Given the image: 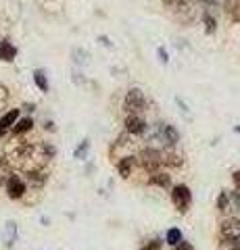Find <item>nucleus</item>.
<instances>
[{
  "label": "nucleus",
  "instance_id": "4be33fe9",
  "mask_svg": "<svg viewBox=\"0 0 240 250\" xmlns=\"http://www.w3.org/2000/svg\"><path fill=\"white\" fill-rule=\"evenodd\" d=\"M6 100H9V90L4 88L2 83H0V108H2L6 104Z\"/></svg>",
  "mask_w": 240,
  "mask_h": 250
},
{
  "label": "nucleus",
  "instance_id": "412c9836",
  "mask_svg": "<svg viewBox=\"0 0 240 250\" xmlns=\"http://www.w3.org/2000/svg\"><path fill=\"white\" fill-rule=\"evenodd\" d=\"M88 148H90V142H88V140H84V142L75 148V159H84L86 152H88Z\"/></svg>",
  "mask_w": 240,
  "mask_h": 250
},
{
  "label": "nucleus",
  "instance_id": "f8f14e48",
  "mask_svg": "<svg viewBox=\"0 0 240 250\" xmlns=\"http://www.w3.org/2000/svg\"><path fill=\"white\" fill-rule=\"evenodd\" d=\"M149 184L153 186H159V188H169L172 186V177H169L165 171H153V173H149Z\"/></svg>",
  "mask_w": 240,
  "mask_h": 250
},
{
  "label": "nucleus",
  "instance_id": "393cba45",
  "mask_svg": "<svg viewBox=\"0 0 240 250\" xmlns=\"http://www.w3.org/2000/svg\"><path fill=\"white\" fill-rule=\"evenodd\" d=\"M232 182H234L236 190L240 192V169H238V171H234V175H232Z\"/></svg>",
  "mask_w": 240,
  "mask_h": 250
},
{
  "label": "nucleus",
  "instance_id": "f03ea898",
  "mask_svg": "<svg viewBox=\"0 0 240 250\" xmlns=\"http://www.w3.org/2000/svg\"><path fill=\"white\" fill-rule=\"evenodd\" d=\"M149 106V100L140 90H130L123 98V111H126V117L130 115H142Z\"/></svg>",
  "mask_w": 240,
  "mask_h": 250
},
{
  "label": "nucleus",
  "instance_id": "5701e85b",
  "mask_svg": "<svg viewBox=\"0 0 240 250\" xmlns=\"http://www.w3.org/2000/svg\"><path fill=\"white\" fill-rule=\"evenodd\" d=\"M140 250H161V240H151L149 244H144Z\"/></svg>",
  "mask_w": 240,
  "mask_h": 250
},
{
  "label": "nucleus",
  "instance_id": "dca6fc26",
  "mask_svg": "<svg viewBox=\"0 0 240 250\" xmlns=\"http://www.w3.org/2000/svg\"><path fill=\"white\" fill-rule=\"evenodd\" d=\"M34 82H36V85L40 88V92H48V77H46V73H44V69H36L34 71Z\"/></svg>",
  "mask_w": 240,
  "mask_h": 250
},
{
  "label": "nucleus",
  "instance_id": "9b49d317",
  "mask_svg": "<svg viewBox=\"0 0 240 250\" xmlns=\"http://www.w3.org/2000/svg\"><path fill=\"white\" fill-rule=\"evenodd\" d=\"M27 182L25 184H32L34 188H42L46 182H48V173L44 169H36V171H27L25 173Z\"/></svg>",
  "mask_w": 240,
  "mask_h": 250
},
{
  "label": "nucleus",
  "instance_id": "6ab92c4d",
  "mask_svg": "<svg viewBox=\"0 0 240 250\" xmlns=\"http://www.w3.org/2000/svg\"><path fill=\"white\" fill-rule=\"evenodd\" d=\"M228 207H230V192L223 190V192L219 194V198H218V208H219V213H228Z\"/></svg>",
  "mask_w": 240,
  "mask_h": 250
},
{
  "label": "nucleus",
  "instance_id": "a878e982",
  "mask_svg": "<svg viewBox=\"0 0 240 250\" xmlns=\"http://www.w3.org/2000/svg\"><path fill=\"white\" fill-rule=\"evenodd\" d=\"M174 250H192V246L188 244V242H184V240H182L180 244H175V246H174Z\"/></svg>",
  "mask_w": 240,
  "mask_h": 250
},
{
  "label": "nucleus",
  "instance_id": "f3484780",
  "mask_svg": "<svg viewBox=\"0 0 240 250\" xmlns=\"http://www.w3.org/2000/svg\"><path fill=\"white\" fill-rule=\"evenodd\" d=\"M234 210V217L236 219H240V192L236 190V192H230V207H228V210Z\"/></svg>",
  "mask_w": 240,
  "mask_h": 250
},
{
  "label": "nucleus",
  "instance_id": "6e6552de",
  "mask_svg": "<svg viewBox=\"0 0 240 250\" xmlns=\"http://www.w3.org/2000/svg\"><path fill=\"white\" fill-rule=\"evenodd\" d=\"M136 167H138L136 156H130V154H128V156H121L119 163H117V171H119V175H121L123 179H128V177L134 175Z\"/></svg>",
  "mask_w": 240,
  "mask_h": 250
},
{
  "label": "nucleus",
  "instance_id": "1a4fd4ad",
  "mask_svg": "<svg viewBox=\"0 0 240 250\" xmlns=\"http://www.w3.org/2000/svg\"><path fill=\"white\" fill-rule=\"evenodd\" d=\"M17 119H19V108H11V111H6L2 117H0V138H2L6 131L13 129V125Z\"/></svg>",
  "mask_w": 240,
  "mask_h": 250
},
{
  "label": "nucleus",
  "instance_id": "39448f33",
  "mask_svg": "<svg viewBox=\"0 0 240 250\" xmlns=\"http://www.w3.org/2000/svg\"><path fill=\"white\" fill-rule=\"evenodd\" d=\"M6 194H9V198L13 200H19L25 196V192H27V184H25V179H23L21 175L17 173H11L9 177H6Z\"/></svg>",
  "mask_w": 240,
  "mask_h": 250
},
{
  "label": "nucleus",
  "instance_id": "bb28decb",
  "mask_svg": "<svg viewBox=\"0 0 240 250\" xmlns=\"http://www.w3.org/2000/svg\"><path fill=\"white\" fill-rule=\"evenodd\" d=\"M159 57H161V61H163V62H167V54H165V50H159Z\"/></svg>",
  "mask_w": 240,
  "mask_h": 250
},
{
  "label": "nucleus",
  "instance_id": "423d86ee",
  "mask_svg": "<svg viewBox=\"0 0 240 250\" xmlns=\"http://www.w3.org/2000/svg\"><path fill=\"white\" fill-rule=\"evenodd\" d=\"M157 136L167 148H174L177 142H180V134H177V129L174 127V125H169V123H159L157 125Z\"/></svg>",
  "mask_w": 240,
  "mask_h": 250
},
{
  "label": "nucleus",
  "instance_id": "7ed1b4c3",
  "mask_svg": "<svg viewBox=\"0 0 240 250\" xmlns=\"http://www.w3.org/2000/svg\"><path fill=\"white\" fill-rule=\"evenodd\" d=\"M136 161L146 173H153V171H159L163 167V163H161V150H157V148H144V150L138 154Z\"/></svg>",
  "mask_w": 240,
  "mask_h": 250
},
{
  "label": "nucleus",
  "instance_id": "2eb2a0df",
  "mask_svg": "<svg viewBox=\"0 0 240 250\" xmlns=\"http://www.w3.org/2000/svg\"><path fill=\"white\" fill-rule=\"evenodd\" d=\"M15 242H17V223L9 221L4 225V244H6V248H13Z\"/></svg>",
  "mask_w": 240,
  "mask_h": 250
},
{
  "label": "nucleus",
  "instance_id": "aec40b11",
  "mask_svg": "<svg viewBox=\"0 0 240 250\" xmlns=\"http://www.w3.org/2000/svg\"><path fill=\"white\" fill-rule=\"evenodd\" d=\"M9 163H6L4 156H0V184L6 182V177H9Z\"/></svg>",
  "mask_w": 240,
  "mask_h": 250
},
{
  "label": "nucleus",
  "instance_id": "ddd939ff",
  "mask_svg": "<svg viewBox=\"0 0 240 250\" xmlns=\"http://www.w3.org/2000/svg\"><path fill=\"white\" fill-rule=\"evenodd\" d=\"M15 57H17V48L9 40H0V61L11 62Z\"/></svg>",
  "mask_w": 240,
  "mask_h": 250
},
{
  "label": "nucleus",
  "instance_id": "b1692460",
  "mask_svg": "<svg viewBox=\"0 0 240 250\" xmlns=\"http://www.w3.org/2000/svg\"><path fill=\"white\" fill-rule=\"evenodd\" d=\"M205 25H207V31H209V34H213V31H215V19H213V17H209V15H205Z\"/></svg>",
  "mask_w": 240,
  "mask_h": 250
},
{
  "label": "nucleus",
  "instance_id": "a211bd4d",
  "mask_svg": "<svg viewBox=\"0 0 240 250\" xmlns=\"http://www.w3.org/2000/svg\"><path fill=\"white\" fill-rule=\"evenodd\" d=\"M165 242H167L169 246H175V244H180V242H182V231L177 229V228H172V229L167 231Z\"/></svg>",
  "mask_w": 240,
  "mask_h": 250
},
{
  "label": "nucleus",
  "instance_id": "9d476101",
  "mask_svg": "<svg viewBox=\"0 0 240 250\" xmlns=\"http://www.w3.org/2000/svg\"><path fill=\"white\" fill-rule=\"evenodd\" d=\"M161 163L167 167H182L184 159H182V154H177L174 150V148H165V150H161Z\"/></svg>",
  "mask_w": 240,
  "mask_h": 250
},
{
  "label": "nucleus",
  "instance_id": "20e7f679",
  "mask_svg": "<svg viewBox=\"0 0 240 250\" xmlns=\"http://www.w3.org/2000/svg\"><path fill=\"white\" fill-rule=\"evenodd\" d=\"M172 202H174V207L180 210V213H188V208H190V205H192L190 188L186 186V184L174 186V190H172Z\"/></svg>",
  "mask_w": 240,
  "mask_h": 250
},
{
  "label": "nucleus",
  "instance_id": "4468645a",
  "mask_svg": "<svg viewBox=\"0 0 240 250\" xmlns=\"http://www.w3.org/2000/svg\"><path fill=\"white\" fill-rule=\"evenodd\" d=\"M32 127H34V119H32V117H23V119L15 121L11 131H13V136H21V134H27Z\"/></svg>",
  "mask_w": 240,
  "mask_h": 250
},
{
  "label": "nucleus",
  "instance_id": "cd10ccee",
  "mask_svg": "<svg viewBox=\"0 0 240 250\" xmlns=\"http://www.w3.org/2000/svg\"><path fill=\"white\" fill-rule=\"evenodd\" d=\"M228 250H240V244H236V246H232V248H228Z\"/></svg>",
  "mask_w": 240,
  "mask_h": 250
},
{
  "label": "nucleus",
  "instance_id": "f257e3e1",
  "mask_svg": "<svg viewBox=\"0 0 240 250\" xmlns=\"http://www.w3.org/2000/svg\"><path fill=\"white\" fill-rule=\"evenodd\" d=\"M219 240L221 244H240V219L228 217L219 223Z\"/></svg>",
  "mask_w": 240,
  "mask_h": 250
},
{
  "label": "nucleus",
  "instance_id": "0eeeda50",
  "mask_svg": "<svg viewBox=\"0 0 240 250\" xmlns=\"http://www.w3.org/2000/svg\"><path fill=\"white\" fill-rule=\"evenodd\" d=\"M126 131L128 134H131V136H140V134H144L146 131V121L142 119V115H130V117H126Z\"/></svg>",
  "mask_w": 240,
  "mask_h": 250
}]
</instances>
